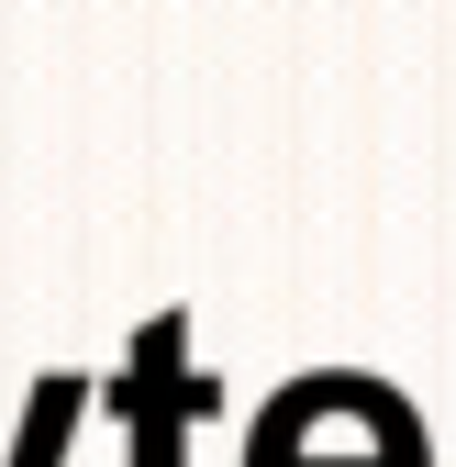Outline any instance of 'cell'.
I'll return each mask as SVG.
<instances>
[{
    "instance_id": "1",
    "label": "cell",
    "mask_w": 456,
    "mask_h": 467,
    "mask_svg": "<svg viewBox=\"0 0 456 467\" xmlns=\"http://www.w3.org/2000/svg\"><path fill=\"white\" fill-rule=\"evenodd\" d=\"M245 467H434V456H423V423L389 379L323 368V379H290L256 412Z\"/></svg>"
},
{
    "instance_id": "3",
    "label": "cell",
    "mask_w": 456,
    "mask_h": 467,
    "mask_svg": "<svg viewBox=\"0 0 456 467\" xmlns=\"http://www.w3.org/2000/svg\"><path fill=\"white\" fill-rule=\"evenodd\" d=\"M78 400H89L78 379H45V389H34V412H23V456H12V467H56V456H67V423H78Z\"/></svg>"
},
{
    "instance_id": "2",
    "label": "cell",
    "mask_w": 456,
    "mask_h": 467,
    "mask_svg": "<svg viewBox=\"0 0 456 467\" xmlns=\"http://www.w3.org/2000/svg\"><path fill=\"white\" fill-rule=\"evenodd\" d=\"M111 400H123V423L145 434V467H179V423L212 400V389L179 368V312H167V323L145 334V357H134L123 379H111Z\"/></svg>"
}]
</instances>
